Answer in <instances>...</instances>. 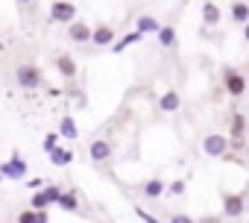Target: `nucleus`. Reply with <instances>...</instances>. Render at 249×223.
<instances>
[{
  "instance_id": "16",
  "label": "nucleus",
  "mask_w": 249,
  "mask_h": 223,
  "mask_svg": "<svg viewBox=\"0 0 249 223\" xmlns=\"http://www.w3.org/2000/svg\"><path fill=\"white\" fill-rule=\"evenodd\" d=\"M47 156H50V165H56V167H68L73 162V150H68V147H53Z\"/></svg>"
},
{
  "instance_id": "23",
  "label": "nucleus",
  "mask_w": 249,
  "mask_h": 223,
  "mask_svg": "<svg viewBox=\"0 0 249 223\" xmlns=\"http://www.w3.org/2000/svg\"><path fill=\"white\" fill-rule=\"evenodd\" d=\"M41 147H44V153H50L53 147H59V132H47L44 141H41Z\"/></svg>"
},
{
  "instance_id": "27",
  "label": "nucleus",
  "mask_w": 249,
  "mask_h": 223,
  "mask_svg": "<svg viewBox=\"0 0 249 223\" xmlns=\"http://www.w3.org/2000/svg\"><path fill=\"white\" fill-rule=\"evenodd\" d=\"M44 182H47V179H38V176H36V179L27 182V188H30V191H38V188H44Z\"/></svg>"
},
{
  "instance_id": "28",
  "label": "nucleus",
  "mask_w": 249,
  "mask_h": 223,
  "mask_svg": "<svg viewBox=\"0 0 249 223\" xmlns=\"http://www.w3.org/2000/svg\"><path fill=\"white\" fill-rule=\"evenodd\" d=\"M33 223H50L47 211H33Z\"/></svg>"
},
{
  "instance_id": "17",
  "label": "nucleus",
  "mask_w": 249,
  "mask_h": 223,
  "mask_svg": "<svg viewBox=\"0 0 249 223\" xmlns=\"http://www.w3.org/2000/svg\"><path fill=\"white\" fill-rule=\"evenodd\" d=\"M229 15H231L234 24H246L249 21V3H246V0H231Z\"/></svg>"
},
{
  "instance_id": "9",
  "label": "nucleus",
  "mask_w": 249,
  "mask_h": 223,
  "mask_svg": "<svg viewBox=\"0 0 249 223\" xmlns=\"http://www.w3.org/2000/svg\"><path fill=\"white\" fill-rule=\"evenodd\" d=\"M53 68H56L59 76H65V79H76V74H79V65H76V59H73L71 53H59V56L53 59Z\"/></svg>"
},
{
  "instance_id": "2",
  "label": "nucleus",
  "mask_w": 249,
  "mask_h": 223,
  "mask_svg": "<svg viewBox=\"0 0 249 223\" xmlns=\"http://www.w3.org/2000/svg\"><path fill=\"white\" fill-rule=\"evenodd\" d=\"M223 88H226V94L229 97H243L246 94V76H243V71H237V68H223Z\"/></svg>"
},
{
  "instance_id": "8",
  "label": "nucleus",
  "mask_w": 249,
  "mask_h": 223,
  "mask_svg": "<svg viewBox=\"0 0 249 223\" xmlns=\"http://www.w3.org/2000/svg\"><path fill=\"white\" fill-rule=\"evenodd\" d=\"M229 135H231V141H229V144L243 147V141H246V115H243V112H234V115H231Z\"/></svg>"
},
{
  "instance_id": "13",
  "label": "nucleus",
  "mask_w": 249,
  "mask_h": 223,
  "mask_svg": "<svg viewBox=\"0 0 249 223\" xmlns=\"http://www.w3.org/2000/svg\"><path fill=\"white\" fill-rule=\"evenodd\" d=\"M220 21H223L220 6L214 3V0H205V3H202V24H205V27H217Z\"/></svg>"
},
{
  "instance_id": "29",
  "label": "nucleus",
  "mask_w": 249,
  "mask_h": 223,
  "mask_svg": "<svg viewBox=\"0 0 249 223\" xmlns=\"http://www.w3.org/2000/svg\"><path fill=\"white\" fill-rule=\"evenodd\" d=\"M170 223H196L194 217H188V214H173L170 217Z\"/></svg>"
},
{
  "instance_id": "19",
  "label": "nucleus",
  "mask_w": 249,
  "mask_h": 223,
  "mask_svg": "<svg viewBox=\"0 0 249 223\" xmlns=\"http://www.w3.org/2000/svg\"><path fill=\"white\" fill-rule=\"evenodd\" d=\"M59 138H79V127H76V121L71 118V115H65L62 121H59Z\"/></svg>"
},
{
  "instance_id": "31",
  "label": "nucleus",
  "mask_w": 249,
  "mask_h": 223,
  "mask_svg": "<svg viewBox=\"0 0 249 223\" xmlns=\"http://www.w3.org/2000/svg\"><path fill=\"white\" fill-rule=\"evenodd\" d=\"M243 41H249V21L243 24Z\"/></svg>"
},
{
  "instance_id": "33",
  "label": "nucleus",
  "mask_w": 249,
  "mask_h": 223,
  "mask_svg": "<svg viewBox=\"0 0 249 223\" xmlns=\"http://www.w3.org/2000/svg\"><path fill=\"white\" fill-rule=\"evenodd\" d=\"M0 182H3V176H0Z\"/></svg>"
},
{
  "instance_id": "5",
  "label": "nucleus",
  "mask_w": 249,
  "mask_h": 223,
  "mask_svg": "<svg viewBox=\"0 0 249 223\" xmlns=\"http://www.w3.org/2000/svg\"><path fill=\"white\" fill-rule=\"evenodd\" d=\"M27 162L21 159V153H12V159H6L3 165H0V176L3 179H12V182H18V179H24L27 176Z\"/></svg>"
},
{
  "instance_id": "24",
  "label": "nucleus",
  "mask_w": 249,
  "mask_h": 223,
  "mask_svg": "<svg viewBox=\"0 0 249 223\" xmlns=\"http://www.w3.org/2000/svg\"><path fill=\"white\" fill-rule=\"evenodd\" d=\"M185 188H188V185H185V179H173V182L167 185V194H173V197H182V194H185Z\"/></svg>"
},
{
  "instance_id": "22",
  "label": "nucleus",
  "mask_w": 249,
  "mask_h": 223,
  "mask_svg": "<svg viewBox=\"0 0 249 223\" xmlns=\"http://www.w3.org/2000/svg\"><path fill=\"white\" fill-rule=\"evenodd\" d=\"M159 27H161V24H159V21H156L153 15H141V18L135 21V30H138L141 36H150V33H159Z\"/></svg>"
},
{
  "instance_id": "34",
  "label": "nucleus",
  "mask_w": 249,
  "mask_h": 223,
  "mask_svg": "<svg viewBox=\"0 0 249 223\" xmlns=\"http://www.w3.org/2000/svg\"><path fill=\"white\" fill-rule=\"evenodd\" d=\"M9 223H15V220H9Z\"/></svg>"
},
{
  "instance_id": "20",
  "label": "nucleus",
  "mask_w": 249,
  "mask_h": 223,
  "mask_svg": "<svg viewBox=\"0 0 249 223\" xmlns=\"http://www.w3.org/2000/svg\"><path fill=\"white\" fill-rule=\"evenodd\" d=\"M56 205H59L62 211H79V197H76V191H62L59 200H56Z\"/></svg>"
},
{
  "instance_id": "15",
  "label": "nucleus",
  "mask_w": 249,
  "mask_h": 223,
  "mask_svg": "<svg viewBox=\"0 0 249 223\" xmlns=\"http://www.w3.org/2000/svg\"><path fill=\"white\" fill-rule=\"evenodd\" d=\"M179 106H182V97H179L176 88H170V91H164V94L159 97V109H161V112H179Z\"/></svg>"
},
{
  "instance_id": "18",
  "label": "nucleus",
  "mask_w": 249,
  "mask_h": 223,
  "mask_svg": "<svg viewBox=\"0 0 249 223\" xmlns=\"http://www.w3.org/2000/svg\"><path fill=\"white\" fill-rule=\"evenodd\" d=\"M144 36L138 33V30H132V33H126L123 38H114V44H111V53H123L126 47H132V44H138Z\"/></svg>"
},
{
  "instance_id": "3",
  "label": "nucleus",
  "mask_w": 249,
  "mask_h": 223,
  "mask_svg": "<svg viewBox=\"0 0 249 223\" xmlns=\"http://www.w3.org/2000/svg\"><path fill=\"white\" fill-rule=\"evenodd\" d=\"M59 194H62L59 185H44V188L33 191V197H30V208H33V211H47L50 205H56Z\"/></svg>"
},
{
  "instance_id": "26",
  "label": "nucleus",
  "mask_w": 249,
  "mask_h": 223,
  "mask_svg": "<svg viewBox=\"0 0 249 223\" xmlns=\"http://www.w3.org/2000/svg\"><path fill=\"white\" fill-rule=\"evenodd\" d=\"M15 223H33V208H24V211H18Z\"/></svg>"
},
{
  "instance_id": "30",
  "label": "nucleus",
  "mask_w": 249,
  "mask_h": 223,
  "mask_svg": "<svg viewBox=\"0 0 249 223\" xmlns=\"http://www.w3.org/2000/svg\"><path fill=\"white\" fill-rule=\"evenodd\" d=\"M196 223H223V217H202V220H196Z\"/></svg>"
},
{
  "instance_id": "6",
  "label": "nucleus",
  "mask_w": 249,
  "mask_h": 223,
  "mask_svg": "<svg viewBox=\"0 0 249 223\" xmlns=\"http://www.w3.org/2000/svg\"><path fill=\"white\" fill-rule=\"evenodd\" d=\"M229 138L226 135H217V132H211V135H205L202 138V153L205 156H211V159H223L226 153H229Z\"/></svg>"
},
{
  "instance_id": "4",
  "label": "nucleus",
  "mask_w": 249,
  "mask_h": 223,
  "mask_svg": "<svg viewBox=\"0 0 249 223\" xmlns=\"http://www.w3.org/2000/svg\"><path fill=\"white\" fill-rule=\"evenodd\" d=\"M76 21V6L71 0H53L50 3V24H71Z\"/></svg>"
},
{
  "instance_id": "7",
  "label": "nucleus",
  "mask_w": 249,
  "mask_h": 223,
  "mask_svg": "<svg viewBox=\"0 0 249 223\" xmlns=\"http://www.w3.org/2000/svg\"><path fill=\"white\" fill-rule=\"evenodd\" d=\"M88 156H91L94 165H106V162L114 156V147H111L108 138H94V141L88 144Z\"/></svg>"
},
{
  "instance_id": "10",
  "label": "nucleus",
  "mask_w": 249,
  "mask_h": 223,
  "mask_svg": "<svg viewBox=\"0 0 249 223\" xmlns=\"http://www.w3.org/2000/svg\"><path fill=\"white\" fill-rule=\"evenodd\" d=\"M68 41H73V44H91V27L85 24V21H71L68 24Z\"/></svg>"
},
{
  "instance_id": "12",
  "label": "nucleus",
  "mask_w": 249,
  "mask_h": 223,
  "mask_svg": "<svg viewBox=\"0 0 249 223\" xmlns=\"http://www.w3.org/2000/svg\"><path fill=\"white\" fill-rule=\"evenodd\" d=\"M91 44H97V47H111V44H114V30H111L108 24L91 27Z\"/></svg>"
},
{
  "instance_id": "11",
  "label": "nucleus",
  "mask_w": 249,
  "mask_h": 223,
  "mask_svg": "<svg viewBox=\"0 0 249 223\" xmlns=\"http://www.w3.org/2000/svg\"><path fill=\"white\" fill-rule=\"evenodd\" d=\"M246 208V197L243 194H223V214L226 217H237Z\"/></svg>"
},
{
  "instance_id": "14",
  "label": "nucleus",
  "mask_w": 249,
  "mask_h": 223,
  "mask_svg": "<svg viewBox=\"0 0 249 223\" xmlns=\"http://www.w3.org/2000/svg\"><path fill=\"white\" fill-rule=\"evenodd\" d=\"M164 191H167V182H164L161 176H153V179H147V182L141 185V194H144V197H150V200L161 197Z\"/></svg>"
},
{
  "instance_id": "25",
  "label": "nucleus",
  "mask_w": 249,
  "mask_h": 223,
  "mask_svg": "<svg viewBox=\"0 0 249 223\" xmlns=\"http://www.w3.org/2000/svg\"><path fill=\"white\" fill-rule=\"evenodd\" d=\"M135 214H138V217H141V220H144V223H161V220H159V217H153V214H150V211H144V208H141V205H135Z\"/></svg>"
},
{
  "instance_id": "21",
  "label": "nucleus",
  "mask_w": 249,
  "mask_h": 223,
  "mask_svg": "<svg viewBox=\"0 0 249 223\" xmlns=\"http://www.w3.org/2000/svg\"><path fill=\"white\" fill-rule=\"evenodd\" d=\"M156 38H159V44H161L164 50H170V47H176V30H173L170 24H164V27H159V33H156Z\"/></svg>"
},
{
  "instance_id": "32",
  "label": "nucleus",
  "mask_w": 249,
  "mask_h": 223,
  "mask_svg": "<svg viewBox=\"0 0 249 223\" xmlns=\"http://www.w3.org/2000/svg\"><path fill=\"white\" fill-rule=\"evenodd\" d=\"M18 3H21V6H27V3H33V0H18Z\"/></svg>"
},
{
  "instance_id": "1",
  "label": "nucleus",
  "mask_w": 249,
  "mask_h": 223,
  "mask_svg": "<svg viewBox=\"0 0 249 223\" xmlns=\"http://www.w3.org/2000/svg\"><path fill=\"white\" fill-rule=\"evenodd\" d=\"M15 82L24 91H38L44 85V74L36 62H18L15 65Z\"/></svg>"
}]
</instances>
